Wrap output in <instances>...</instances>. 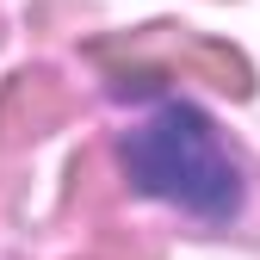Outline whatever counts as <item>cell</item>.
<instances>
[{
	"mask_svg": "<svg viewBox=\"0 0 260 260\" xmlns=\"http://www.w3.org/2000/svg\"><path fill=\"white\" fill-rule=\"evenodd\" d=\"M124 168L149 199L174 205L199 223H230L242 211V168L217 143V130L199 106L161 100L137 130L124 137Z\"/></svg>",
	"mask_w": 260,
	"mask_h": 260,
	"instance_id": "cell-1",
	"label": "cell"
}]
</instances>
